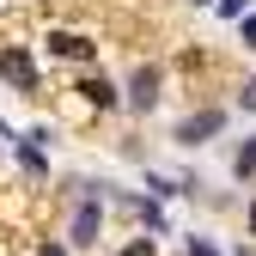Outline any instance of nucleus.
Returning <instances> with one entry per match:
<instances>
[{"label": "nucleus", "instance_id": "6", "mask_svg": "<svg viewBox=\"0 0 256 256\" xmlns=\"http://www.w3.org/2000/svg\"><path fill=\"white\" fill-rule=\"evenodd\" d=\"M80 92H86V98H92V104H98V110H116V86H110L104 74H98V80H86Z\"/></svg>", "mask_w": 256, "mask_h": 256}, {"label": "nucleus", "instance_id": "9", "mask_svg": "<svg viewBox=\"0 0 256 256\" xmlns=\"http://www.w3.org/2000/svg\"><path fill=\"white\" fill-rule=\"evenodd\" d=\"M189 256H220L214 244H202V238H189Z\"/></svg>", "mask_w": 256, "mask_h": 256}, {"label": "nucleus", "instance_id": "2", "mask_svg": "<svg viewBox=\"0 0 256 256\" xmlns=\"http://www.w3.org/2000/svg\"><path fill=\"white\" fill-rule=\"evenodd\" d=\"M0 74H6L18 92H37V68H30V55H24V49H6V55H0Z\"/></svg>", "mask_w": 256, "mask_h": 256}, {"label": "nucleus", "instance_id": "11", "mask_svg": "<svg viewBox=\"0 0 256 256\" xmlns=\"http://www.w3.org/2000/svg\"><path fill=\"white\" fill-rule=\"evenodd\" d=\"M244 49H256V18H244Z\"/></svg>", "mask_w": 256, "mask_h": 256}, {"label": "nucleus", "instance_id": "3", "mask_svg": "<svg viewBox=\"0 0 256 256\" xmlns=\"http://www.w3.org/2000/svg\"><path fill=\"white\" fill-rule=\"evenodd\" d=\"M220 128H226V116H220V110H202V116H189V122L177 128V140H189V146H196V140L220 134Z\"/></svg>", "mask_w": 256, "mask_h": 256}, {"label": "nucleus", "instance_id": "12", "mask_svg": "<svg viewBox=\"0 0 256 256\" xmlns=\"http://www.w3.org/2000/svg\"><path fill=\"white\" fill-rule=\"evenodd\" d=\"M122 256H158V250H152V244H128Z\"/></svg>", "mask_w": 256, "mask_h": 256}, {"label": "nucleus", "instance_id": "7", "mask_svg": "<svg viewBox=\"0 0 256 256\" xmlns=\"http://www.w3.org/2000/svg\"><path fill=\"white\" fill-rule=\"evenodd\" d=\"M232 171H238V177H250V171H256V140H244V146H238V158H232Z\"/></svg>", "mask_w": 256, "mask_h": 256}, {"label": "nucleus", "instance_id": "8", "mask_svg": "<svg viewBox=\"0 0 256 256\" xmlns=\"http://www.w3.org/2000/svg\"><path fill=\"white\" fill-rule=\"evenodd\" d=\"M214 6L226 12V18H244V6H250V0H214Z\"/></svg>", "mask_w": 256, "mask_h": 256}, {"label": "nucleus", "instance_id": "13", "mask_svg": "<svg viewBox=\"0 0 256 256\" xmlns=\"http://www.w3.org/2000/svg\"><path fill=\"white\" fill-rule=\"evenodd\" d=\"M37 256H68V250H61V244H43V250H37Z\"/></svg>", "mask_w": 256, "mask_h": 256}, {"label": "nucleus", "instance_id": "5", "mask_svg": "<svg viewBox=\"0 0 256 256\" xmlns=\"http://www.w3.org/2000/svg\"><path fill=\"white\" fill-rule=\"evenodd\" d=\"M49 49H55V55H74V61H86V55H92V43L80 37V30H55V37H49Z\"/></svg>", "mask_w": 256, "mask_h": 256}, {"label": "nucleus", "instance_id": "14", "mask_svg": "<svg viewBox=\"0 0 256 256\" xmlns=\"http://www.w3.org/2000/svg\"><path fill=\"white\" fill-rule=\"evenodd\" d=\"M250 232H256V208H250Z\"/></svg>", "mask_w": 256, "mask_h": 256}, {"label": "nucleus", "instance_id": "4", "mask_svg": "<svg viewBox=\"0 0 256 256\" xmlns=\"http://www.w3.org/2000/svg\"><path fill=\"white\" fill-rule=\"evenodd\" d=\"M128 98H134L140 110L158 104V68H134V80H128Z\"/></svg>", "mask_w": 256, "mask_h": 256}, {"label": "nucleus", "instance_id": "1", "mask_svg": "<svg viewBox=\"0 0 256 256\" xmlns=\"http://www.w3.org/2000/svg\"><path fill=\"white\" fill-rule=\"evenodd\" d=\"M98 226H104V208H98V202H80L68 238H74V244H98Z\"/></svg>", "mask_w": 256, "mask_h": 256}, {"label": "nucleus", "instance_id": "10", "mask_svg": "<svg viewBox=\"0 0 256 256\" xmlns=\"http://www.w3.org/2000/svg\"><path fill=\"white\" fill-rule=\"evenodd\" d=\"M238 98H244V110H256V80H250V86L238 92Z\"/></svg>", "mask_w": 256, "mask_h": 256}]
</instances>
